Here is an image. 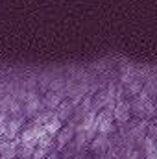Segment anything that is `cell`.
Segmentation results:
<instances>
[{
    "label": "cell",
    "mask_w": 157,
    "mask_h": 159,
    "mask_svg": "<svg viewBox=\"0 0 157 159\" xmlns=\"http://www.w3.org/2000/svg\"><path fill=\"white\" fill-rule=\"evenodd\" d=\"M94 128H96V131L102 133V135L109 133V131L113 129V113H111L109 109L98 113V115L94 117Z\"/></svg>",
    "instance_id": "obj_1"
},
{
    "label": "cell",
    "mask_w": 157,
    "mask_h": 159,
    "mask_svg": "<svg viewBox=\"0 0 157 159\" xmlns=\"http://www.w3.org/2000/svg\"><path fill=\"white\" fill-rule=\"evenodd\" d=\"M20 126H22V119H15V120H7L6 122V133H4V139L11 141L19 135L20 131Z\"/></svg>",
    "instance_id": "obj_2"
},
{
    "label": "cell",
    "mask_w": 157,
    "mask_h": 159,
    "mask_svg": "<svg viewBox=\"0 0 157 159\" xmlns=\"http://www.w3.org/2000/svg\"><path fill=\"white\" fill-rule=\"evenodd\" d=\"M17 156V146L13 141H0V159H13Z\"/></svg>",
    "instance_id": "obj_3"
},
{
    "label": "cell",
    "mask_w": 157,
    "mask_h": 159,
    "mask_svg": "<svg viewBox=\"0 0 157 159\" xmlns=\"http://www.w3.org/2000/svg\"><path fill=\"white\" fill-rule=\"evenodd\" d=\"M111 113H113V120H117V122H126V120L129 119V106L124 104V102H120V104H117V107H115Z\"/></svg>",
    "instance_id": "obj_4"
},
{
    "label": "cell",
    "mask_w": 157,
    "mask_h": 159,
    "mask_svg": "<svg viewBox=\"0 0 157 159\" xmlns=\"http://www.w3.org/2000/svg\"><path fill=\"white\" fill-rule=\"evenodd\" d=\"M61 128H63V124H61V120L57 119L56 115H52V119H50L46 124H44V126H43V129H44L50 137H56V135H57V131H59Z\"/></svg>",
    "instance_id": "obj_5"
},
{
    "label": "cell",
    "mask_w": 157,
    "mask_h": 159,
    "mask_svg": "<svg viewBox=\"0 0 157 159\" xmlns=\"http://www.w3.org/2000/svg\"><path fill=\"white\" fill-rule=\"evenodd\" d=\"M72 137H74V129L72 128H61L57 131V148H63Z\"/></svg>",
    "instance_id": "obj_6"
},
{
    "label": "cell",
    "mask_w": 157,
    "mask_h": 159,
    "mask_svg": "<svg viewBox=\"0 0 157 159\" xmlns=\"http://www.w3.org/2000/svg\"><path fill=\"white\" fill-rule=\"evenodd\" d=\"M59 109H61V111H59V113H57L56 117H57V119L63 122V120H65L67 117H69V115H70V111H72V109H70V104H63V106H61Z\"/></svg>",
    "instance_id": "obj_7"
},
{
    "label": "cell",
    "mask_w": 157,
    "mask_h": 159,
    "mask_svg": "<svg viewBox=\"0 0 157 159\" xmlns=\"http://www.w3.org/2000/svg\"><path fill=\"white\" fill-rule=\"evenodd\" d=\"M46 154H48V150H46V148L35 146V148H34V152H32V159H44V157H46Z\"/></svg>",
    "instance_id": "obj_8"
},
{
    "label": "cell",
    "mask_w": 157,
    "mask_h": 159,
    "mask_svg": "<svg viewBox=\"0 0 157 159\" xmlns=\"http://www.w3.org/2000/svg\"><path fill=\"white\" fill-rule=\"evenodd\" d=\"M105 144H107V139H105L104 135H100V137H96V139L92 141V148H94V150H102Z\"/></svg>",
    "instance_id": "obj_9"
},
{
    "label": "cell",
    "mask_w": 157,
    "mask_h": 159,
    "mask_svg": "<svg viewBox=\"0 0 157 159\" xmlns=\"http://www.w3.org/2000/svg\"><path fill=\"white\" fill-rule=\"evenodd\" d=\"M32 152H34V148H30V146H22L20 150H17L20 159H32Z\"/></svg>",
    "instance_id": "obj_10"
},
{
    "label": "cell",
    "mask_w": 157,
    "mask_h": 159,
    "mask_svg": "<svg viewBox=\"0 0 157 159\" xmlns=\"http://www.w3.org/2000/svg\"><path fill=\"white\" fill-rule=\"evenodd\" d=\"M28 115H34V113H37V109H39V100H30V104H28Z\"/></svg>",
    "instance_id": "obj_11"
},
{
    "label": "cell",
    "mask_w": 157,
    "mask_h": 159,
    "mask_svg": "<svg viewBox=\"0 0 157 159\" xmlns=\"http://www.w3.org/2000/svg\"><path fill=\"white\" fill-rule=\"evenodd\" d=\"M44 159H57V154H48Z\"/></svg>",
    "instance_id": "obj_12"
}]
</instances>
